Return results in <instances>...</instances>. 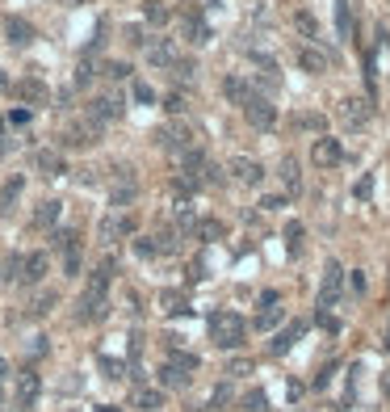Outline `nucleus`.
<instances>
[{
    "label": "nucleus",
    "instance_id": "nucleus-35",
    "mask_svg": "<svg viewBox=\"0 0 390 412\" xmlns=\"http://www.w3.org/2000/svg\"><path fill=\"white\" fill-rule=\"evenodd\" d=\"M4 282H21V257H17V253L4 261Z\"/></svg>",
    "mask_w": 390,
    "mask_h": 412
},
{
    "label": "nucleus",
    "instance_id": "nucleus-6",
    "mask_svg": "<svg viewBox=\"0 0 390 412\" xmlns=\"http://www.w3.org/2000/svg\"><path fill=\"white\" fill-rule=\"evenodd\" d=\"M130 231H134V215H126V211H109V215L101 219L97 236H101L105 244H114V240H122V236H130Z\"/></svg>",
    "mask_w": 390,
    "mask_h": 412
},
{
    "label": "nucleus",
    "instance_id": "nucleus-46",
    "mask_svg": "<svg viewBox=\"0 0 390 412\" xmlns=\"http://www.w3.org/2000/svg\"><path fill=\"white\" fill-rule=\"evenodd\" d=\"M9 89V76H4V72H0V93Z\"/></svg>",
    "mask_w": 390,
    "mask_h": 412
},
{
    "label": "nucleus",
    "instance_id": "nucleus-41",
    "mask_svg": "<svg viewBox=\"0 0 390 412\" xmlns=\"http://www.w3.org/2000/svg\"><path fill=\"white\" fill-rule=\"evenodd\" d=\"M369 194H374V177H361L357 181V198H369Z\"/></svg>",
    "mask_w": 390,
    "mask_h": 412
},
{
    "label": "nucleus",
    "instance_id": "nucleus-30",
    "mask_svg": "<svg viewBox=\"0 0 390 412\" xmlns=\"http://www.w3.org/2000/svg\"><path fill=\"white\" fill-rule=\"evenodd\" d=\"M193 236H197V240H218V236H222V223H218V219H197Z\"/></svg>",
    "mask_w": 390,
    "mask_h": 412
},
{
    "label": "nucleus",
    "instance_id": "nucleus-13",
    "mask_svg": "<svg viewBox=\"0 0 390 412\" xmlns=\"http://www.w3.org/2000/svg\"><path fill=\"white\" fill-rule=\"evenodd\" d=\"M176 59H180V55H176L173 38H156V43H147V63H151V68H168V72H173Z\"/></svg>",
    "mask_w": 390,
    "mask_h": 412
},
{
    "label": "nucleus",
    "instance_id": "nucleus-26",
    "mask_svg": "<svg viewBox=\"0 0 390 412\" xmlns=\"http://www.w3.org/2000/svg\"><path fill=\"white\" fill-rule=\"evenodd\" d=\"M340 114H345V122H348V127H361V122L369 118L365 101H345V110H340Z\"/></svg>",
    "mask_w": 390,
    "mask_h": 412
},
{
    "label": "nucleus",
    "instance_id": "nucleus-25",
    "mask_svg": "<svg viewBox=\"0 0 390 412\" xmlns=\"http://www.w3.org/2000/svg\"><path fill=\"white\" fill-rule=\"evenodd\" d=\"M298 68H306V72H323V68H327V59H323L319 51L303 46V51H298Z\"/></svg>",
    "mask_w": 390,
    "mask_h": 412
},
{
    "label": "nucleus",
    "instance_id": "nucleus-40",
    "mask_svg": "<svg viewBox=\"0 0 390 412\" xmlns=\"http://www.w3.org/2000/svg\"><path fill=\"white\" fill-rule=\"evenodd\" d=\"M185 110H189V105H185V97L173 93V97H168V114H185Z\"/></svg>",
    "mask_w": 390,
    "mask_h": 412
},
{
    "label": "nucleus",
    "instance_id": "nucleus-24",
    "mask_svg": "<svg viewBox=\"0 0 390 412\" xmlns=\"http://www.w3.org/2000/svg\"><path fill=\"white\" fill-rule=\"evenodd\" d=\"M34 164L43 169L46 177H59V173H63V156H59V152H38V156H34Z\"/></svg>",
    "mask_w": 390,
    "mask_h": 412
},
{
    "label": "nucleus",
    "instance_id": "nucleus-23",
    "mask_svg": "<svg viewBox=\"0 0 390 412\" xmlns=\"http://www.w3.org/2000/svg\"><path fill=\"white\" fill-rule=\"evenodd\" d=\"M277 320H281V307H277V295L269 290V295H264V312L256 316V328H273Z\"/></svg>",
    "mask_w": 390,
    "mask_h": 412
},
{
    "label": "nucleus",
    "instance_id": "nucleus-19",
    "mask_svg": "<svg viewBox=\"0 0 390 412\" xmlns=\"http://www.w3.org/2000/svg\"><path fill=\"white\" fill-rule=\"evenodd\" d=\"M59 211H63V202H55V198L38 202V211H34V228H55V223H59Z\"/></svg>",
    "mask_w": 390,
    "mask_h": 412
},
{
    "label": "nucleus",
    "instance_id": "nucleus-11",
    "mask_svg": "<svg viewBox=\"0 0 390 412\" xmlns=\"http://www.w3.org/2000/svg\"><path fill=\"white\" fill-rule=\"evenodd\" d=\"M227 169H231V177H235V181H244V185H260V181H264V164L252 160V156H231V164H227Z\"/></svg>",
    "mask_w": 390,
    "mask_h": 412
},
{
    "label": "nucleus",
    "instance_id": "nucleus-10",
    "mask_svg": "<svg viewBox=\"0 0 390 412\" xmlns=\"http://www.w3.org/2000/svg\"><path fill=\"white\" fill-rule=\"evenodd\" d=\"M156 143L176 152V156H185V152H193V131L189 127H164V131H156Z\"/></svg>",
    "mask_w": 390,
    "mask_h": 412
},
{
    "label": "nucleus",
    "instance_id": "nucleus-42",
    "mask_svg": "<svg viewBox=\"0 0 390 412\" xmlns=\"http://www.w3.org/2000/svg\"><path fill=\"white\" fill-rule=\"evenodd\" d=\"M348 286L361 295V290H365V274H361V270H352V274H348Z\"/></svg>",
    "mask_w": 390,
    "mask_h": 412
},
{
    "label": "nucleus",
    "instance_id": "nucleus-1",
    "mask_svg": "<svg viewBox=\"0 0 390 412\" xmlns=\"http://www.w3.org/2000/svg\"><path fill=\"white\" fill-rule=\"evenodd\" d=\"M109 282H114V261H101L92 274H88V286L80 295V307H76V320L92 324L109 312Z\"/></svg>",
    "mask_w": 390,
    "mask_h": 412
},
{
    "label": "nucleus",
    "instance_id": "nucleus-12",
    "mask_svg": "<svg viewBox=\"0 0 390 412\" xmlns=\"http://www.w3.org/2000/svg\"><path fill=\"white\" fill-rule=\"evenodd\" d=\"M50 270V257L46 253H26L21 257V286H38Z\"/></svg>",
    "mask_w": 390,
    "mask_h": 412
},
{
    "label": "nucleus",
    "instance_id": "nucleus-21",
    "mask_svg": "<svg viewBox=\"0 0 390 412\" xmlns=\"http://www.w3.org/2000/svg\"><path fill=\"white\" fill-rule=\"evenodd\" d=\"M13 93H17L21 101H30V105H43V101H46V85H43V80H21Z\"/></svg>",
    "mask_w": 390,
    "mask_h": 412
},
{
    "label": "nucleus",
    "instance_id": "nucleus-33",
    "mask_svg": "<svg viewBox=\"0 0 390 412\" xmlns=\"http://www.w3.org/2000/svg\"><path fill=\"white\" fill-rule=\"evenodd\" d=\"M244 408H248V412H264V408H269L264 391H248V396H244Z\"/></svg>",
    "mask_w": 390,
    "mask_h": 412
},
{
    "label": "nucleus",
    "instance_id": "nucleus-48",
    "mask_svg": "<svg viewBox=\"0 0 390 412\" xmlns=\"http://www.w3.org/2000/svg\"><path fill=\"white\" fill-rule=\"evenodd\" d=\"M0 379H4V358H0Z\"/></svg>",
    "mask_w": 390,
    "mask_h": 412
},
{
    "label": "nucleus",
    "instance_id": "nucleus-37",
    "mask_svg": "<svg viewBox=\"0 0 390 412\" xmlns=\"http://www.w3.org/2000/svg\"><path fill=\"white\" fill-rule=\"evenodd\" d=\"M134 101L151 105V101H156V93H151V85H143V80H139V85H134Z\"/></svg>",
    "mask_w": 390,
    "mask_h": 412
},
{
    "label": "nucleus",
    "instance_id": "nucleus-3",
    "mask_svg": "<svg viewBox=\"0 0 390 412\" xmlns=\"http://www.w3.org/2000/svg\"><path fill=\"white\" fill-rule=\"evenodd\" d=\"M193 370H197V358L185 354V349H173L168 362L160 366V383H164V387H185V383L193 379Z\"/></svg>",
    "mask_w": 390,
    "mask_h": 412
},
{
    "label": "nucleus",
    "instance_id": "nucleus-14",
    "mask_svg": "<svg viewBox=\"0 0 390 412\" xmlns=\"http://www.w3.org/2000/svg\"><path fill=\"white\" fill-rule=\"evenodd\" d=\"M4 34H9V43L13 46H30L38 34H34V26L26 21V17H4Z\"/></svg>",
    "mask_w": 390,
    "mask_h": 412
},
{
    "label": "nucleus",
    "instance_id": "nucleus-7",
    "mask_svg": "<svg viewBox=\"0 0 390 412\" xmlns=\"http://www.w3.org/2000/svg\"><path fill=\"white\" fill-rule=\"evenodd\" d=\"M118 114H122V101H118V97H92L85 118L92 122V127H105V122H114Z\"/></svg>",
    "mask_w": 390,
    "mask_h": 412
},
{
    "label": "nucleus",
    "instance_id": "nucleus-44",
    "mask_svg": "<svg viewBox=\"0 0 390 412\" xmlns=\"http://www.w3.org/2000/svg\"><path fill=\"white\" fill-rule=\"evenodd\" d=\"M382 391H386V400H390V370L382 374Z\"/></svg>",
    "mask_w": 390,
    "mask_h": 412
},
{
    "label": "nucleus",
    "instance_id": "nucleus-38",
    "mask_svg": "<svg viewBox=\"0 0 390 412\" xmlns=\"http://www.w3.org/2000/svg\"><path fill=\"white\" fill-rule=\"evenodd\" d=\"M105 76H114V80H122V76H130L126 63H105Z\"/></svg>",
    "mask_w": 390,
    "mask_h": 412
},
{
    "label": "nucleus",
    "instance_id": "nucleus-17",
    "mask_svg": "<svg viewBox=\"0 0 390 412\" xmlns=\"http://www.w3.org/2000/svg\"><path fill=\"white\" fill-rule=\"evenodd\" d=\"M185 38H189L193 46H206L210 43V26H206L197 13H185Z\"/></svg>",
    "mask_w": 390,
    "mask_h": 412
},
{
    "label": "nucleus",
    "instance_id": "nucleus-2",
    "mask_svg": "<svg viewBox=\"0 0 390 412\" xmlns=\"http://www.w3.org/2000/svg\"><path fill=\"white\" fill-rule=\"evenodd\" d=\"M244 337H248V324L239 320L235 312H218V316H210V341H215L218 349H239Z\"/></svg>",
    "mask_w": 390,
    "mask_h": 412
},
{
    "label": "nucleus",
    "instance_id": "nucleus-31",
    "mask_svg": "<svg viewBox=\"0 0 390 412\" xmlns=\"http://www.w3.org/2000/svg\"><path fill=\"white\" fill-rule=\"evenodd\" d=\"M281 181H286V189H290V194H294V189H298V164H294V160H290V156H286V160H281Z\"/></svg>",
    "mask_w": 390,
    "mask_h": 412
},
{
    "label": "nucleus",
    "instance_id": "nucleus-4",
    "mask_svg": "<svg viewBox=\"0 0 390 412\" xmlns=\"http://www.w3.org/2000/svg\"><path fill=\"white\" fill-rule=\"evenodd\" d=\"M340 286H345V270H340L336 261H327V270H323V286H319V312H327V307L340 303Z\"/></svg>",
    "mask_w": 390,
    "mask_h": 412
},
{
    "label": "nucleus",
    "instance_id": "nucleus-9",
    "mask_svg": "<svg viewBox=\"0 0 390 412\" xmlns=\"http://www.w3.org/2000/svg\"><path fill=\"white\" fill-rule=\"evenodd\" d=\"M244 118H248L256 131H273V127H277V110H273L264 97H252V101L244 105Z\"/></svg>",
    "mask_w": 390,
    "mask_h": 412
},
{
    "label": "nucleus",
    "instance_id": "nucleus-34",
    "mask_svg": "<svg viewBox=\"0 0 390 412\" xmlns=\"http://www.w3.org/2000/svg\"><path fill=\"white\" fill-rule=\"evenodd\" d=\"M286 244H290V253L303 248V223H290V228H286Z\"/></svg>",
    "mask_w": 390,
    "mask_h": 412
},
{
    "label": "nucleus",
    "instance_id": "nucleus-28",
    "mask_svg": "<svg viewBox=\"0 0 390 412\" xmlns=\"http://www.w3.org/2000/svg\"><path fill=\"white\" fill-rule=\"evenodd\" d=\"M336 30H340V38H352V13L345 0H336Z\"/></svg>",
    "mask_w": 390,
    "mask_h": 412
},
{
    "label": "nucleus",
    "instance_id": "nucleus-16",
    "mask_svg": "<svg viewBox=\"0 0 390 412\" xmlns=\"http://www.w3.org/2000/svg\"><path fill=\"white\" fill-rule=\"evenodd\" d=\"M303 332H306V324H303V320H294L290 328H281V332H277V341L269 345V354H286V349H294Z\"/></svg>",
    "mask_w": 390,
    "mask_h": 412
},
{
    "label": "nucleus",
    "instance_id": "nucleus-5",
    "mask_svg": "<svg viewBox=\"0 0 390 412\" xmlns=\"http://www.w3.org/2000/svg\"><path fill=\"white\" fill-rule=\"evenodd\" d=\"M13 396H17V404H21V408H34V404H38V396H43V374H38V370H21V374H17Z\"/></svg>",
    "mask_w": 390,
    "mask_h": 412
},
{
    "label": "nucleus",
    "instance_id": "nucleus-8",
    "mask_svg": "<svg viewBox=\"0 0 390 412\" xmlns=\"http://www.w3.org/2000/svg\"><path fill=\"white\" fill-rule=\"evenodd\" d=\"M310 160L319 164V169H336L340 160H345V147H340V139H315V147H310Z\"/></svg>",
    "mask_w": 390,
    "mask_h": 412
},
{
    "label": "nucleus",
    "instance_id": "nucleus-27",
    "mask_svg": "<svg viewBox=\"0 0 390 412\" xmlns=\"http://www.w3.org/2000/svg\"><path fill=\"white\" fill-rule=\"evenodd\" d=\"M160 303H164V312H168V316L189 312V303H185V295H180V290H164V295H160Z\"/></svg>",
    "mask_w": 390,
    "mask_h": 412
},
{
    "label": "nucleus",
    "instance_id": "nucleus-36",
    "mask_svg": "<svg viewBox=\"0 0 390 412\" xmlns=\"http://www.w3.org/2000/svg\"><path fill=\"white\" fill-rule=\"evenodd\" d=\"M50 303H55V290H46V295H38V299L30 303V316H43V312H50Z\"/></svg>",
    "mask_w": 390,
    "mask_h": 412
},
{
    "label": "nucleus",
    "instance_id": "nucleus-18",
    "mask_svg": "<svg viewBox=\"0 0 390 412\" xmlns=\"http://www.w3.org/2000/svg\"><path fill=\"white\" fill-rule=\"evenodd\" d=\"M97 131H101V127H92L85 118V127H67L63 143H67V147H88V143H97Z\"/></svg>",
    "mask_w": 390,
    "mask_h": 412
},
{
    "label": "nucleus",
    "instance_id": "nucleus-29",
    "mask_svg": "<svg viewBox=\"0 0 390 412\" xmlns=\"http://www.w3.org/2000/svg\"><path fill=\"white\" fill-rule=\"evenodd\" d=\"M17 194H21V177H9L4 189H0V211H9V206L17 202Z\"/></svg>",
    "mask_w": 390,
    "mask_h": 412
},
{
    "label": "nucleus",
    "instance_id": "nucleus-20",
    "mask_svg": "<svg viewBox=\"0 0 390 412\" xmlns=\"http://www.w3.org/2000/svg\"><path fill=\"white\" fill-rule=\"evenodd\" d=\"M134 408L160 412V408H164V391H156V387H139V391H134Z\"/></svg>",
    "mask_w": 390,
    "mask_h": 412
},
{
    "label": "nucleus",
    "instance_id": "nucleus-47",
    "mask_svg": "<svg viewBox=\"0 0 390 412\" xmlns=\"http://www.w3.org/2000/svg\"><path fill=\"white\" fill-rule=\"evenodd\" d=\"M382 345H386V349H390V328H386V341H382Z\"/></svg>",
    "mask_w": 390,
    "mask_h": 412
},
{
    "label": "nucleus",
    "instance_id": "nucleus-45",
    "mask_svg": "<svg viewBox=\"0 0 390 412\" xmlns=\"http://www.w3.org/2000/svg\"><path fill=\"white\" fill-rule=\"evenodd\" d=\"M97 412H122V408H114V404H101V408H97Z\"/></svg>",
    "mask_w": 390,
    "mask_h": 412
},
{
    "label": "nucleus",
    "instance_id": "nucleus-39",
    "mask_svg": "<svg viewBox=\"0 0 390 412\" xmlns=\"http://www.w3.org/2000/svg\"><path fill=\"white\" fill-rule=\"evenodd\" d=\"M173 76H176V80H189V76H193V63H185V59H176Z\"/></svg>",
    "mask_w": 390,
    "mask_h": 412
},
{
    "label": "nucleus",
    "instance_id": "nucleus-32",
    "mask_svg": "<svg viewBox=\"0 0 390 412\" xmlns=\"http://www.w3.org/2000/svg\"><path fill=\"white\" fill-rule=\"evenodd\" d=\"M147 21H156V26H164V21H168V9H164L160 0H147Z\"/></svg>",
    "mask_w": 390,
    "mask_h": 412
},
{
    "label": "nucleus",
    "instance_id": "nucleus-43",
    "mask_svg": "<svg viewBox=\"0 0 390 412\" xmlns=\"http://www.w3.org/2000/svg\"><path fill=\"white\" fill-rule=\"evenodd\" d=\"M9 122H17V127H26V122H30V110H13V114H9Z\"/></svg>",
    "mask_w": 390,
    "mask_h": 412
},
{
    "label": "nucleus",
    "instance_id": "nucleus-15",
    "mask_svg": "<svg viewBox=\"0 0 390 412\" xmlns=\"http://www.w3.org/2000/svg\"><path fill=\"white\" fill-rule=\"evenodd\" d=\"M222 93H227V101H231V105H239V110H244V105L256 97V93H252V85H248L244 76H227V80H222Z\"/></svg>",
    "mask_w": 390,
    "mask_h": 412
},
{
    "label": "nucleus",
    "instance_id": "nucleus-22",
    "mask_svg": "<svg viewBox=\"0 0 390 412\" xmlns=\"http://www.w3.org/2000/svg\"><path fill=\"white\" fill-rule=\"evenodd\" d=\"M294 30L303 34L306 43H315V38H319V21H315V17H310L306 9H298V13H294Z\"/></svg>",
    "mask_w": 390,
    "mask_h": 412
}]
</instances>
